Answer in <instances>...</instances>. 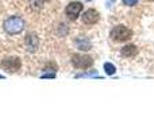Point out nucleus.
I'll return each instance as SVG.
<instances>
[{
  "label": "nucleus",
  "instance_id": "9d476101",
  "mask_svg": "<svg viewBox=\"0 0 154 135\" xmlns=\"http://www.w3.org/2000/svg\"><path fill=\"white\" fill-rule=\"evenodd\" d=\"M103 68H104V72H106V74H108V76H112V74H115V72H116V68H115L114 65L111 64V62H106Z\"/></svg>",
  "mask_w": 154,
  "mask_h": 135
},
{
  "label": "nucleus",
  "instance_id": "f8f14e48",
  "mask_svg": "<svg viewBox=\"0 0 154 135\" xmlns=\"http://www.w3.org/2000/svg\"><path fill=\"white\" fill-rule=\"evenodd\" d=\"M77 78H80V77H97V78H100V77L97 76V72L96 70H91L88 72V73H80V74H76Z\"/></svg>",
  "mask_w": 154,
  "mask_h": 135
},
{
  "label": "nucleus",
  "instance_id": "dca6fc26",
  "mask_svg": "<svg viewBox=\"0 0 154 135\" xmlns=\"http://www.w3.org/2000/svg\"><path fill=\"white\" fill-rule=\"evenodd\" d=\"M4 78V76H3V74H0V80H3Z\"/></svg>",
  "mask_w": 154,
  "mask_h": 135
},
{
  "label": "nucleus",
  "instance_id": "39448f33",
  "mask_svg": "<svg viewBox=\"0 0 154 135\" xmlns=\"http://www.w3.org/2000/svg\"><path fill=\"white\" fill-rule=\"evenodd\" d=\"M81 11H82V3H80V2L69 3V4L66 5V8H65V14H66V16L69 19H72V20H76V19L79 18V15H80Z\"/></svg>",
  "mask_w": 154,
  "mask_h": 135
},
{
  "label": "nucleus",
  "instance_id": "423d86ee",
  "mask_svg": "<svg viewBox=\"0 0 154 135\" xmlns=\"http://www.w3.org/2000/svg\"><path fill=\"white\" fill-rule=\"evenodd\" d=\"M81 19H82V23H85V24H95L100 19V14L96 10H93V8H89V10H87L82 14Z\"/></svg>",
  "mask_w": 154,
  "mask_h": 135
},
{
  "label": "nucleus",
  "instance_id": "2eb2a0df",
  "mask_svg": "<svg viewBox=\"0 0 154 135\" xmlns=\"http://www.w3.org/2000/svg\"><path fill=\"white\" fill-rule=\"evenodd\" d=\"M123 3H125L126 5H130V7H133V5H135L137 3H138V0H122Z\"/></svg>",
  "mask_w": 154,
  "mask_h": 135
},
{
  "label": "nucleus",
  "instance_id": "1a4fd4ad",
  "mask_svg": "<svg viewBox=\"0 0 154 135\" xmlns=\"http://www.w3.org/2000/svg\"><path fill=\"white\" fill-rule=\"evenodd\" d=\"M120 53H122L123 57H134V56H137V53H138V49H137L135 45H126L122 48Z\"/></svg>",
  "mask_w": 154,
  "mask_h": 135
},
{
  "label": "nucleus",
  "instance_id": "6e6552de",
  "mask_svg": "<svg viewBox=\"0 0 154 135\" xmlns=\"http://www.w3.org/2000/svg\"><path fill=\"white\" fill-rule=\"evenodd\" d=\"M76 46L79 50L88 51V50H91V48H92V43H91V41L88 39V38L79 37V38H76Z\"/></svg>",
  "mask_w": 154,
  "mask_h": 135
},
{
  "label": "nucleus",
  "instance_id": "4468645a",
  "mask_svg": "<svg viewBox=\"0 0 154 135\" xmlns=\"http://www.w3.org/2000/svg\"><path fill=\"white\" fill-rule=\"evenodd\" d=\"M41 78H56V73L51 72V73H45L41 76Z\"/></svg>",
  "mask_w": 154,
  "mask_h": 135
},
{
  "label": "nucleus",
  "instance_id": "f3484780",
  "mask_svg": "<svg viewBox=\"0 0 154 135\" xmlns=\"http://www.w3.org/2000/svg\"><path fill=\"white\" fill-rule=\"evenodd\" d=\"M152 2H154V0H152Z\"/></svg>",
  "mask_w": 154,
  "mask_h": 135
},
{
  "label": "nucleus",
  "instance_id": "0eeeda50",
  "mask_svg": "<svg viewBox=\"0 0 154 135\" xmlns=\"http://www.w3.org/2000/svg\"><path fill=\"white\" fill-rule=\"evenodd\" d=\"M26 49L30 53H34L38 49V38H37V35L32 34V32L26 35Z\"/></svg>",
  "mask_w": 154,
  "mask_h": 135
},
{
  "label": "nucleus",
  "instance_id": "9b49d317",
  "mask_svg": "<svg viewBox=\"0 0 154 135\" xmlns=\"http://www.w3.org/2000/svg\"><path fill=\"white\" fill-rule=\"evenodd\" d=\"M43 2L45 0H30V5H31V8L32 10H41L42 8V5H43Z\"/></svg>",
  "mask_w": 154,
  "mask_h": 135
},
{
  "label": "nucleus",
  "instance_id": "20e7f679",
  "mask_svg": "<svg viewBox=\"0 0 154 135\" xmlns=\"http://www.w3.org/2000/svg\"><path fill=\"white\" fill-rule=\"evenodd\" d=\"M20 65H22V62L18 57H10V58H5L0 62V68L5 69V70L10 72V73L18 72L19 69H20Z\"/></svg>",
  "mask_w": 154,
  "mask_h": 135
},
{
  "label": "nucleus",
  "instance_id": "7ed1b4c3",
  "mask_svg": "<svg viewBox=\"0 0 154 135\" xmlns=\"http://www.w3.org/2000/svg\"><path fill=\"white\" fill-rule=\"evenodd\" d=\"M72 64H73V66L77 69H88L92 66L93 60H92V57L87 56V54L76 53L72 56Z\"/></svg>",
  "mask_w": 154,
  "mask_h": 135
},
{
  "label": "nucleus",
  "instance_id": "f257e3e1",
  "mask_svg": "<svg viewBox=\"0 0 154 135\" xmlns=\"http://www.w3.org/2000/svg\"><path fill=\"white\" fill-rule=\"evenodd\" d=\"M24 26H26L24 20L22 18H19V16H10L8 19L4 20V30L11 35L22 32Z\"/></svg>",
  "mask_w": 154,
  "mask_h": 135
},
{
  "label": "nucleus",
  "instance_id": "f03ea898",
  "mask_svg": "<svg viewBox=\"0 0 154 135\" xmlns=\"http://www.w3.org/2000/svg\"><path fill=\"white\" fill-rule=\"evenodd\" d=\"M109 37L115 42H126V41L131 39L133 37V31L128 27H126L125 24H118L109 32Z\"/></svg>",
  "mask_w": 154,
  "mask_h": 135
},
{
  "label": "nucleus",
  "instance_id": "ddd939ff",
  "mask_svg": "<svg viewBox=\"0 0 154 135\" xmlns=\"http://www.w3.org/2000/svg\"><path fill=\"white\" fill-rule=\"evenodd\" d=\"M68 27L65 26V24H60V31H58V35H62V37H65V35L68 34Z\"/></svg>",
  "mask_w": 154,
  "mask_h": 135
}]
</instances>
